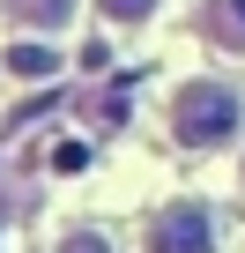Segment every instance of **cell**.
I'll return each mask as SVG.
<instances>
[{
	"label": "cell",
	"mask_w": 245,
	"mask_h": 253,
	"mask_svg": "<svg viewBox=\"0 0 245 253\" xmlns=\"http://www.w3.org/2000/svg\"><path fill=\"white\" fill-rule=\"evenodd\" d=\"M171 134H178L186 149L230 142V134H238V89H223V82H186V89L171 97Z\"/></svg>",
	"instance_id": "1"
},
{
	"label": "cell",
	"mask_w": 245,
	"mask_h": 253,
	"mask_svg": "<svg viewBox=\"0 0 245 253\" xmlns=\"http://www.w3.org/2000/svg\"><path fill=\"white\" fill-rule=\"evenodd\" d=\"M149 253H215V216L201 201H171L149 223Z\"/></svg>",
	"instance_id": "2"
},
{
	"label": "cell",
	"mask_w": 245,
	"mask_h": 253,
	"mask_svg": "<svg viewBox=\"0 0 245 253\" xmlns=\"http://www.w3.org/2000/svg\"><path fill=\"white\" fill-rule=\"evenodd\" d=\"M208 38L223 45V52H245V0H208Z\"/></svg>",
	"instance_id": "3"
},
{
	"label": "cell",
	"mask_w": 245,
	"mask_h": 253,
	"mask_svg": "<svg viewBox=\"0 0 245 253\" xmlns=\"http://www.w3.org/2000/svg\"><path fill=\"white\" fill-rule=\"evenodd\" d=\"M8 67H15L23 82H52V75H60V52L37 38V45H15V52H8Z\"/></svg>",
	"instance_id": "4"
},
{
	"label": "cell",
	"mask_w": 245,
	"mask_h": 253,
	"mask_svg": "<svg viewBox=\"0 0 245 253\" xmlns=\"http://www.w3.org/2000/svg\"><path fill=\"white\" fill-rule=\"evenodd\" d=\"M8 15L15 23H37V30H60L74 15V0H8Z\"/></svg>",
	"instance_id": "5"
},
{
	"label": "cell",
	"mask_w": 245,
	"mask_h": 253,
	"mask_svg": "<svg viewBox=\"0 0 245 253\" xmlns=\"http://www.w3.org/2000/svg\"><path fill=\"white\" fill-rule=\"evenodd\" d=\"M97 15H111V23H149L156 0H97Z\"/></svg>",
	"instance_id": "6"
},
{
	"label": "cell",
	"mask_w": 245,
	"mask_h": 253,
	"mask_svg": "<svg viewBox=\"0 0 245 253\" xmlns=\"http://www.w3.org/2000/svg\"><path fill=\"white\" fill-rule=\"evenodd\" d=\"M60 253H111V238H104V231H67Z\"/></svg>",
	"instance_id": "7"
}]
</instances>
